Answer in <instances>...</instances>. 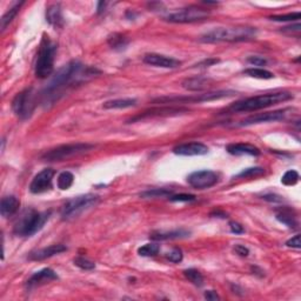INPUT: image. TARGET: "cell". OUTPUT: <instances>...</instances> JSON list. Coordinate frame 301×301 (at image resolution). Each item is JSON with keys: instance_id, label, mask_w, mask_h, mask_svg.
<instances>
[{"instance_id": "cell-1", "label": "cell", "mask_w": 301, "mask_h": 301, "mask_svg": "<svg viewBox=\"0 0 301 301\" xmlns=\"http://www.w3.org/2000/svg\"><path fill=\"white\" fill-rule=\"evenodd\" d=\"M96 73H99V71L86 67L79 61H70L55 73L50 84L42 91L41 103L46 107L53 105L55 101L59 100L65 94L69 88L75 86V84H80L86 78L93 76Z\"/></svg>"}, {"instance_id": "cell-2", "label": "cell", "mask_w": 301, "mask_h": 301, "mask_svg": "<svg viewBox=\"0 0 301 301\" xmlns=\"http://www.w3.org/2000/svg\"><path fill=\"white\" fill-rule=\"evenodd\" d=\"M293 99V94L290 92H274V93H266L261 96L247 98V99L236 101L228 107L229 112L244 113V112H256V111L267 109L276 104L285 103Z\"/></svg>"}, {"instance_id": "cell-3", "label": "cell", "mask_w": 301, "mask_h": 301, "mask_svg": "<svg viewBox=\"0 0 301 301\" xmlns=\"http://www.w3.org/2000/svg\"><path fill=\"white\" fill-rule=\"evenodd\" d=\"M51 212H38L36 210H25L14 223L13 233L18 236H32L44 227L50 219Z\"/></svg>"}, {"instance_id": "cell-4", "label": "cell", "mask_w": 301, "mask_h": 301, "mask_svg": "<svg viewBox=\"0 0 301 301\" xmlns=\"http://www.w3.org/2000/svg\"><path fill=\"white\" fill-rule=\"evenodd\" d=\"M257 30L253 27H219L201 36L202 42H239L256 38Z\"/></svg>"}, {"instance_id": "cell-5", "label": "cell", "mask_w": 301, "mask_h": 301, "mask_svg": "<svg viewBox=\"0 0 301 301\" xmlns=\"http://www.w3.org/2000/svg\"><path fill=\"white\" fill-rule=\"evenodd\" d=\"M55 52L57 45L51 40L50 37L44 35L35 64V75L37 78L46 79L53 73Z\"/></svg>"}, {"instance_id": "cell-6", "label": "cell", "mask_w": 301, "mask_h": 301, "mask_svg": "<svg viewBox=\"0 0 301 301\" xmlns=\"http://www.w3.org/2000/svg\"><path fill=\"white\" fill-rule=\"evenodd\" d=\"M98 202H99V196L94 194H84L75 196V198L71 199L64 205L63 211H61V218L63 220H72L75 218L79 217L85 211L90 210L94 207Z\"/></svg>"}, {"instance_id": "cell-7", "label": "cell", "mask_w": 301, "mask_h": 301, "mask_svg": "<svg viewBox=\"0 0 301 301\" xmlns=\"http://www.w3.org/2000/svg\"><path fill=\"white\" fill-rule=\"evenodd\" d=\"M92 149H94V145L87 143H76V144H67V145H61L52 149L42 155V159L45 161H63L66 159L72 158V156L82 154V153L88 152Z\"/></svg>"}, {"instance_id": "cell-8", "label": "cell", "mask_w": 301, "mask_h": 301, "mask_svg": "<svg viewBox=\"0 0 301 301\" xmlns=\"http://www.w3.org/2000/svg\"><path fill=\"white\" fill-rule=\"evenodd\" d=\"M236 94L234 91H214V92H207V93L195 94V96H188V97H164L155 99L154 103L158 104H191V103H205V101H214L224 99V98L233 97Z\"/></svg>"}, {"instance_id": "cell-9", "label": "cell", "mask_w": 301, "mask_h": 301, "mask_svg": "<svg viewBox=\"0 0 301 301\" xmlns=\"http://www.w3.org/2000/svg\"><path fill=\"white\" fill-rule=\"evenodd\" d=\"M36 107V94L32 87L19 92L12 101V110L20 119H29Z\"/></svg>"}, {"instance_id": "cell-10", "label": "cell", "mask_w": 301, "mask_h": 301, "mask_svg": "<svg viewBox=\"0 0 301 301\" xmlns=\"http://www.w3.org/2000/svg\"><path fill=\"white\" fill-rule=\"evenodd\" d=\"M211 12L206 10L204 7L199 6H188V7L181 8L179 11L173 12L166 15L165 20L170 23L176 24H187V23H195V21H201L207 19L210 17Z\"/></svg>"}, {"instance_id": "cell-11", "label": "cell", "mask_w": 301, "mask_h": 301, "mask_svg": "<svg viewBox=\"0 0 301 301\" xmlns=\"http://www.w3.org/2000/svg\"><path fill=\"white\" fill-rule=\"evenodd\" d=\"M187 183L195 189H207L218 183V174L210 170L195 171L187 177Z\"/></svg>"}, {"instance_id": "cell-12", "label": "cell", "mask_w": 301, "mask_h": 301, "mask_svg": "<svg viewBox=\"0 0 301 301\" xmlns=\"http://www.w3.org/2000/svg\"><path fill=\"white\" fill-rule=\"evenodd\" d=\"M55 172L52 168H45L39 172L37 176L31 181L30 191L33 194H40V193L47 192L52 188V181H53Z\"/></svg>"}, {"instance_id": "cell-13", "label": "cell", "mask_w": 301, "mask_h": 301, "mask_svg": "<svg viewBox=\"0 0 301 301\" xmlns=\"http://www.w3.org/2000/svg\"><path fill=\"white\" fill-rule=\"evenodd\" d=\"M291 110H279V111H273V112H266V113H260L257 115H251L248 118L244 119L239 122L238 126H250V125H256V124H263V122H274V121H280L282 119L286 118L288 114L287 112H290Z\"/></svg>"}, {"instance_id": "cell-14", "label": "cell", "mask_w": 301, "mask_h": 301, "mask_svg": "<svg viewBox=\"0 0 301 301\" xmlns=\"http://www.w3.org/2000/svg\"><path fill=\"white\" fill-rule=\"evenodd\" d=\"M184 112H188V110L184 109V107H155V109L147 110L143 112L141 114H138L133 118H131L127 122H134L138 120H143L147 118H154V116H170V115H178Z\"/></svg>"}, {"instance_id": "cell-15", "label": "cell", "mask_w": 301, "mask_h": 301, "mask_svg": "<svg viewBox=\"0 0 301 301\" xmlns=\"http://www.w3.org/2000/svg\"><path fill=\"white\" fill-rule=\"evenodd\" d=\"M208 147L202 143L193 141V143L180 144L173 149V153L177 155L185 156H195V155H205L208 153Z\"/></svg>"}, {"instance_id": "cell-16", "label": "cell", "mask_w": 301, "mask_h": 301, "mask_svg": "<svg viewBox=\"0 0 301 301\" xmlns=\"http://www.w3.org/2000/svg\"><path fill=\"white\" fill-rule=\"evenodd\" d=\"M144 63L147 65L162 67V69H177L181 65V61L174 59V58L166 57V55L158 53H149L144 57Z\"/></svg>"}, {"instance_id": "cell-17", "label": "cell", "mask_w": 301, "mask_h": 301, "mask_svg": "<svg viewBox=\"0 0 301 301\" xmlns=\"http://www.w3.org/2000/svg\"><path fill=\"white\" fill-rule=\"evenodd\" d=\"M58 275L53 269L51 268H42L40 271L36 272L35 274L31 275V278L27 280L26 286L30 288H35L37 286H41V285L48 284V282L57 280Z\"/></svg>"}, {"instance_id": "cell-18", "label": "cell", "mask_w": 301, "mask_h": 301, "mask_svg": "<svg viewBox=\"0 0 301 301\" xmlns=\"http://www.w3.org/2000/svg\"><path fill=\"white\" fill-rule=\"evenodd\" d=\"M67 247L64 246V245H51L48 247L40 248V250H37L31 252L29 259L33 261H41L45 259H48V258H52L57 254L63 253V252H66Z\"/></svg>"}, {"instance_id": "cell-19", "label": "cell", "mask_w": 301, "mask_h": 301, "mask_svg": "<svg viewBox=\"0 0 301 301\" xmlns=\"http://www.w3.org/2000/svg\"><path fill=\"white\" fill-rule=\"evenodd\" d=\"M226 150L232 155H253L258 156L260 155V150L257 146L251 145V144H244V143H236V144H229L227 145Z\"/></svg>"}, {"instance_id": "cell-20", "label": "cell", "mask_w": 301, "mask_h": 301, "mask_svg": "<svg viewBox=\"0 0 301 301\" xmlns=\"http://www.w3.org/2000/svg\"><path fill=\"white\" fill-rule=\"evenodd\" d=\"M20 207V201L18 200L17 196L8 195L4 196L0 202V214L4 218H10L17 213Z\"/></svg>"}, {"instance_id": "cell-21", "label": "cell", "mask_w": 301, "mask_h": 301, "mask_svg": "<svg viewBox=\"0 0 301 301\" xmlns=\"http://www.w3.org/2000/svg\"><path fill=\"white\" fill-rule=\"evenodd\" d=\"M210 84H211L210 79L204 78V76H194V78L186 79V80L183 82V87L188 91L201 92L206 90Z\"/></svg>"}, {"instance_id": "cell-22", "label": "cell", "mask_w": 301, "mask_h": 301, "mask_svg": "<svg viewBox=\"0 0 301 301\" xmlns=\"http://www.w3.org/2000/svg\"><path fill=\"white\" fill-rule=\"evenodd\" d=\"M46 20L50 25L54 27H61L64 24L63 14H61L60 4H53L48 6L46 11Z\"/></svg>"}, {"instance_id": "cell-23", "label": "cell", "mask_w": 301, "mask_h": 301, "mask_svg": "<svg viewBox=\"0 0 301 301\" xmlns=\"http://www.w3.org/2000/svg\"><path fill=\"white\" fill-rule=\"evenodd\" d=\"M189 236V232L186 229H174L171 232H153L150 234V239L155 241L172 240V239H181Z\"/></svg>"}, {"instance_id": "cell-24", "label": "cell", "mask_w": 301, "mask_h": 301, "mask_svg": "<svg viewBox=\"0 0 301 301\" xmlns=\"http://www.w3.org/2000/svg\"><path fill=\"white\" fill-rule=\"evenodd\" d=\"M276 220L279 223L284 224L285 226H287L288 228L296 229L298 227V221L297 217L294 216V213L292 212L290 208H285V210H281L279 213H276Z\"/></svg>"}, {"instance_id": "cell-25", "label": "cell", "mask_w": 301, "mask_h": 301, "mask_svg": "<svg viewBox=\"0 0 301 301\" xmlns=\"http://www.w3.org/2000/svg\"><path fill=\"white\" fill-rule=\"evenodd\" d=\"M137 100L132 98H124V99H113L105 101L103 107L105 110H118V109H128V107L136 106Z\"/></svg>"}, {"instance_id": "cell-26", "label": "cell", "mask_w": 301, "mask_h": 301, "mask_svg": "<svg viewBox=\"0 0 301 301\" xmlns=\"http://www.w3.org/2000/svg\"><path fill=\"white\" fill-rule=\"evenodd\" d=\"M24 4H25V1L14 2V5L12 6V7L8 8V11L6 12L4 15H2L1 20H0V29H1V31H5L6 27L10 25V24L12 23V20L14 19L15 15L18 14V12L20 11L21 6H23Z\"/></svg>"}, {"instance_id": "cell-27", "label": "cell", "mask_w": 301, "mask_h": 301, "mask_svg": "<svg viewBox=\"0 0 301 301\" xmlns=\"http://www.w3.org/2000/svg\"><path fill=\"white\" fill-rule=\"evenodd\" d=\"M107 42L114 50H122V48H125L127 46L128 39L125 36L120 35V33H113L112 36L109 37Z\"/></svg>"}, {"instance_id": "cell-28", "label": "cell", "mask_w": 301, "mask_h": 301, "mask_svg": "<svg viewBox=\"0 0 301 301\" xmlns=\"http://www.w3.org/2000/svg\"><path fill=\"white\" fill-rule=\"evenodd\" d=\"M245 75H247L248 76H252V78H256V79H272L274 78V75H273L272 72H269V71L260 69V67H252V69H247L244 71Z\"/></svg>"}, {"instance_id": "cell-29", "label": "cell", "mask_w": 301, "mask_h": 301, "mask_svg": "<svg viewBox=\"0 0 301 301\" xmlns=\"http://www.w3.org/2000/svg\"><path fill=\"white\" fill-rule=\"evenodd\" d=\"M184 275L187 280H189L193 285L196 287H201L204 285V276L198 269L195 268H188L184 271Z\"/></svg>"}, {"instance_id": "cell-30", "label": "cell", "mask_w": 301, "mask_h": 301, "mask_svg": "<svg viewBox=\"0 0 301 301\" xmlns=\"http://www.w3.org/2000/svg\"><path fill=\"white\" fill-rule=\"evenodd\" d=\"M73 181H75V176H73L71 172L69 171L63 172V173H60L59 177H58V181H57L58 188L63 189V191L69 189L70 187L73 185Z\"/></svg>"}, {"instance_id": "cell-31", "label": "cell", "mask_w": 301, "mask_h": 301, "mask_svg": "<svg viewBox=\"0 0 301 301\" xmlns=\"http://www.w3.org/2000/svg\"><path fill=\"white\" fill-rule=\"evenodd\" d=\"M172 195V189L168 188H153L150 191H145L140 193V196L144 199H150V198H165V196Z\"/></svg>"}, {"instance_id": "cell-32", "label": "cell", "mask_w": 301, "mask_h": 301, "mask_svg": "<svg viewBox=\"0 0 301 301\" xmlns=\"http://www.w3.org/2000/svg\"><path fill=\"white\" fill-rule=\"evenodd\" d=\"M160 251V246L158 244H146L144 246H141L139 250H138V254L141 257H154L159 253Z\"/></svg>"}, {"instance_id": "cell-33", "label": "cell", "mask_w": 301, "mask_h": 301, "mask_svg": "<svg viewBox=\"0 0 301 301\" xmlns=\"http://www.w3.org/2000/svg\"><path fill=\"white\" fill-rule=\"evenodd\" d=\"M265 174V168L263 167H251V168H245L244 171H241L240 173L236 174V178H254V177H260Z\"/></svg>"}, {"instance_id": "cell-34", "label": "cell", "mask_w": 301, "mask_h": 301, "mask_svg": "<svg viewBox=\"0 0 301 301\" xmlns=\"http://www.w3.org/2000/svg\"><path fill=\"white\" fill-rule=\"evenodd\" d=\"M75 265L79 268L82 269V271H91V269L96 268V263L93 261L86 259L84 257H76L75 260H73Z\"/></svg>"}, {"instance_id": "cell-35", "label": "cell", "mask_w": 301, "mask_h": 301, "mask_svg": "<svg viewBox=\"0 0 301 301\" xmlns=\"http://www.w3.org/2000/svg\"><path fill=\"white\" fill-rule=\"evenodd\" d=\"M299 181V173L294 170L287 171L281 178V183L286 186H293Z\"/></svg>"}, {"instance_id": "cell-36", "label": "cell", "mask_w": 301, "mask_h": 301, "mask_svg": "<svg viewBox=\"0 0 301 301\" xmlns=\"http://www.w3.org/2000/svg\"><path fill=\"white\" fill-rule=\"evenodd\" d=\"M300 18H301L300 12H294V13H288V14L272 15V17H269V19L273 21H294V20H299Z\"/></svg>"}, {"instance_id": "cell-37", "label": "cell", "mask_w": 301, "mask_h": 301, "mask_svg": "<svg viewBox=\"0 0 301 301\" xmlns=\"http://www.w3.org/2000/svg\"><path fill=\"white\" fill-rule=\"evenodd\" d=\"M170 201L172 202H191L194 201L196 199L195 195L193 194H186V193H181V194H176V195H171Z\"/></svg>"}, {"instance_id": "cell-38", "label": "cell", "mask_w": 301, "mask_h": 301, "mask_svg": "<svg viewBox=\"0 0 301 301\" xmlns=\"http://www.w3.org/2000/svg\"><path fill=\"white\" fill-rule=\"evenodd\" d=\"M166 258H167L168 260L171 261V263H180L181 260H183V252L179 248H174V250H172L170 253L166 254Z\"/></svg>"}, {"instance_id": "cell-39", "label": "cell", "mask_w": 301, "mask_h": 301, "mask_svg": "<svg viewBox=\"0 0 301 301\" xmlns=\"http://www.w3.org/2000/svg\"><path fill=\"white\" fill-rule=\"evenodd\" d=\"M247 63H250L251 65L254 66H265L267 64V60L263 57H258V55H253L247 59Z\"/></svg>"}, {"instance_id": "cell-40", "label": "cell", "mask_w": 301, "mask_h": 301, "mask_svg": "<svg viewBox=\"0 0 301 301\" xmlns=\"http://www.w3.org/2000/svg\"><path fill=\"white\" fill-rule=\"evenodd\" d=\"M300 234L294 235L293 238H291L290 240L286 241V246L292 247V248H300L301 247V241H300Z\"/></svg>"}, {"instance_id": "cell-41", "label": "cell", "mask_w": 301, "mask_h": 301, "mask_svg": "<svg viewBox=\"0 0 301 301\" xmlns=\"http://www.w3.org/2000/svg\"><path fill=\"white\" fill-rule=\"evenodd\" d=\"M229 228H231V232L234 233V234H242L245 232L244 226L240 225L239 223H235V221L229 223Z\"/></svg>"}, {"instance_id": "cell-42", "label": "cell", "mask_w": 301, "mask_h": 301, "mask_svg": "<svg viewBox=\"0 0 301 301\" xmlns=\"http://www.w3.org/2000/svg\"><path fill=\"white\" fill-rule=\"evenodd\" d=\"M234 251L236 254H239L240 257H247L250 254V251H248L247 247L242 246V245H235Z\"/></svg>"}, {"instance_id": "cell-43", "label": "cell", "mask_w": 301, "mask_h": 301, "mask_svg": "<svg viewBox=\"0 0 301 301\" xmlns=\"http://www.w3.org/2000/svg\"><path fill=\"white\" fill-rule=\"evenodd\" d=\"M204 296H205L206 299L210 300V301H217V300L220 299L216 291H206Z\"/></svg>"}, {"instance_id": "cell-44", "label": "cell", "mask_w": 301, "mask_h": 301, "mask_svg": "<svg viewBox=\"0 0 301 301\" xmlns=\"http://www.w3.org/2000/svg\"><path fill=\"white\" fill-rule=\"evenodd\" d=\"M263 200L271 201V202H281L282 201V199L280 198V196L276 195V194H272V193H271V194L263 195Z\"/></svg>"}, {"instance_id": "cell-45", "label": "cell", "mask_w": 301, "mask_h": 301, "mask_svg": "<svg viewBox=\"0 0 301 301\" xmlns=\"http://www.w3.org/2000/svg\"><path fill=\"white\" fill-rule=\"evenodd\" d=\"M217 63H219V60L218 59H208V60H205L204 63H201L200 64V66L201 65H205V66H211V65H213V64H217Z\"/></svg>"}, {"instance_id": "cell-46", "label": "cell", "mask_w": 301, "mask_h": 301, "mask_svg": "<svg viewBox=\"0 0 301 301\" xmlns=\"http://www.w3.org/2000/svg\"><path fill=\"white\" fill-rule=\"evenodd\" d=\"M106 2L105 1H99L98 2V7H97V12L98 13H101V12L104 11V8H105Z\"/></svg>"}, {"instance_id": "cell-47", "label": "cell", "mask_w": 301, "mask_h": 301, "mask_svg": "<svg viewBox=\"0 0 301 301\" xmlns=\"http://www.w3.org/2000/svg\"><path fill=\"white\" fill-rule=\"evenodd\" d=\"M211 216L212 217L216 216V217H219V218H226L227 214L224 213V212H221V211H214L213 213H211Z\"/></svg>"}]
</instances>
